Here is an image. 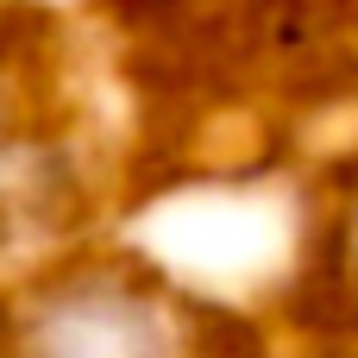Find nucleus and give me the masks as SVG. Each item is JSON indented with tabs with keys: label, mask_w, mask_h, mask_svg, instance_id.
Listing matches in <instances>:
<instances>
[{
	"label": "nucleus",
	"mask_w": 358,
	"mask_h": 358,
	"mask_svg": "<svg viewBox=\"0 0 358 358\" xmlns=\"http://www.w3.org/2000/svg\"><path fill=\"white\" fill-rule=\"evenodd\" d=\"M44 94H38V38L25 19H0V239H19L13 214L38 208L44 189Z\"/></svg>",
	"instance_id": "3"
},
{
	"label": "nucleus",
	"mask_w": 358,
	"mask_h": 358,
	"mask_svg": "<svg viewBox=\"0 0 358 358\" xmlns=\"http://www.w3.org/2000/svg\"><path fill=\"white\" fill-rule=\"evenodd\" d=\"M289 315L327 346V358H358V170H346L308 214Z\"/></svg>",
	"instance_id": "2"
},
{
	"label": "nucleus",
	"mask_w": 358,
	"mask_h": 358,
	"mask_svg": "<svg viewBox=\"0 0 358 358\" xmlns=\"http://www.w3.org/2000/svg\"><path fill=\"white\" fill-rule=\"evenodd\" d=\"M0 358H271V334L145 252L76 245L0 283Z\"/></svg>",
	"instance_id": "1"
}]
</instances>
